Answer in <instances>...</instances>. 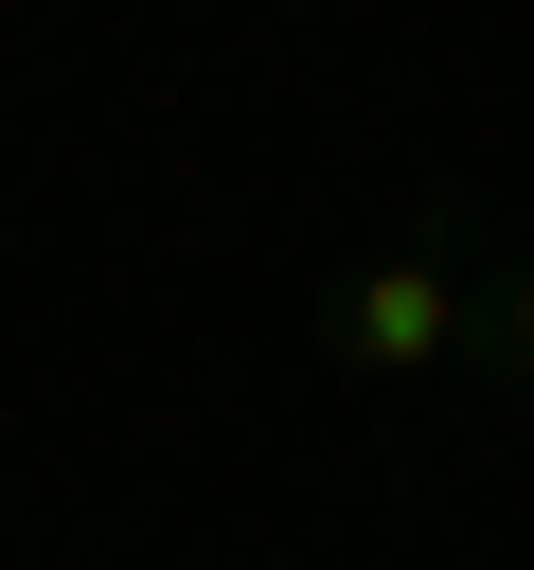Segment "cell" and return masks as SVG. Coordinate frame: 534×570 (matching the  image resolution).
<instances>
[{"mask_svg": "<svg viewBox=\"0 0 534 570\" xmlns=\"http://www.w3.org/2000/svg\"><path fill=\"white\" fill-rule=\"evenodd\" d=\"M320 356H338L356 392H427V374H463V356H481V249H463V214L356 249V267L320 285Z\"/></svg>", "mask_w": 534, "mask_h": 570, "instance_id": "1", "label": "cell"}, {"mask_svg": "<svg viewBox=\"0 0 534 570\" xmlns=\"http://www.w3.org/2000/svg\"><path fill=\"white\" fill-rule=\"evenodd\" d=\"M481 392H498V410H534V249H516V267H481Z\"/></svg>", "mask_w": 534, "mask_h": 570, "instance_id": "2", "label": "cell"}]
</instances>
